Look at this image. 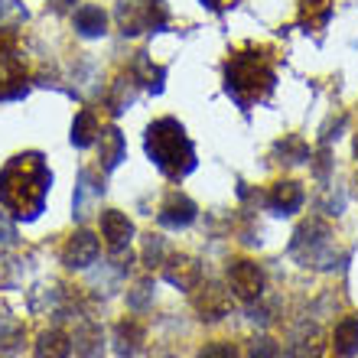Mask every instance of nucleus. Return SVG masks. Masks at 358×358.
<instances>
[{
  "instance_id": "obj_1",
  "label": "nucleus",
  "mask_w": 358,
  "mask_h": 358,
  "mask_svg": "<svg viewBox=\"0 0 358 358\" xmlns=\"http://www.w3.org/2000/svg\"><path fill=\"white\" fill-rule=\"evenodd\" d=\"M52 186V173L43 153H17L0 170V206L13 212L20 222H33L46 208V196Z\"/></svg>"
},
{
  "instance_id": "obj_23",
  "label": "nucleus",
  "mask_w": 358,
  "mask_h": 358,
  "mask_svg": "<svg viewBox=\"0 0 358 358\" xmlns=\"http://www.w3.org/2000/svg\"><path fill=\"white\" fill-rule=\"evenodd\" d=\"M137 98V76H121L114 82V92L108 94V108L111 114H124Z\"/></svg>"
},
{
  "instance_id": "obj_35",
  "label": "nucleus",
  "mask_w": 358,
  "mask_h": 358,
  "mask_svg": "<svg viewBox=\"0 0 358 358\" xmlns=\"http://www.w3.org/2000/svg\"><path fill=\"white\" fill-rule=\"evenodd\" d=\"M153 358H176V355H170V352H160V355H153Z\"/></svg>"
},
{
  "instance_id": "obj_17",
  "label": "nucleus",
  "mask_w": 358,
  "mask_h": 358,
  "mask_svg": "<svg viewBox=\"0 0 358 358\" xmlns=\"http://www.w3.org/2000/svg\"><path fill=\"white\" fill-rule=\"evenodd\" d=\"M104 186L94 179L92 170H82L78 173V186H76V218H85L88 212L94 208V202L101 199Z\"/></svg>"
},
{
  "instance_id": "obj_18",
  "label": "nucleus",
  "mask_w": 358,
  "mask_h": 358,
  "mask_svg": "<svg viewBox=\"0 0 358 358\" xmlns=\"http://www.w3.org/2000/svg\"><path fill=\"white\" fill-rule=\"evenodd\" d=\"M76 33L85 39H98L108 33V17H104L101 7H94V3H85V7L76 10Z\"/></svg>"
},
{
  "instance_id": "obj_13",
  "label": "nucleus",
  "mask_w": 358,
  "mask_h": 358,
  "mask_svg": "<svg viewBox=\"0 0 358 358\" xmlns=\"http://www.w3.org/2000/svg\"><path fill=\"white\" fill-rule=\"evenodd\" d=\"M267 206H271L277 215H293V212L303 206V186L300 182H293V179L273 182L271 196H267Z\"/></svg>"
},
{
  "instance_id": "obj_9",
  "label": "nucleus",
  "mask_w": 358,
  "mask_h": 358,
  "mask_svg": "<svg viewBox=\"0 0 358 358\" xmlns=\"http://www.w3.org/2000/svg\"><path fill=\"white\" fill-rule=\"evenodd\" d=\"M143 339H147V332H143V322L127 316V320L117 322V329H114V352L121 358H131L143 349Z\"/></svg>"
},
{
  "instance_id": "obj_36",
  "label": "nucleus",
  "mask_w": 358,
  "mask_h": 358,
  "mask_svg": "<svg viewBox=\"0 0 358 358\" xmlns=\"http://www.w3.org/2000/svg\"><path fill=\"white\" fill-rule=\"evenodd\" d=\"M355 157H358V134H355Z\"/></svg>"
},
{
  "instance_id": "obj_7",
  "label": "nucleus",
  "mask_w": 358,
  "mask_h": 358,
  "mask_svg": "<svg viewBox=\"0 0 358 358\" xmlns=\"http://www.w3.org/2000/svg\"><path fill=\"white\" fill-rule=\"evenodd\" d=\"M27 69L13 49H0V101L27 94Z\"/></svg>"
},
{
  "instance_id": "obj_25",
  "label": "nucleus",
  "mask_w": 358,
  "mask_h": 358,
  "mask_svg": "<svg viewBox=\"0 0 358 358\" xmlns=\"http://www.w3.org/2000/svg\"><path fill=\"white\" fill-rule=\"evenodd\" d=\"M134 76L141 78V82H143L147 88H150L153 94H160V92H163V76H166V72H163L160 66H150V59H147V52H141V56H137Z\"/></svg>"
},
{
  "instance_id": "obj_28",
  "label": "nucleus",
  "mask_w": 358,
  "mask_h": 358,
  "mask_svg": "<svg viewBox=\"0 0 358 358\" xmlns=\"http://www.w3.org/2000/svg\"><path fill=\"white\" fill-rule=\"evenodd\" d=\"M248 358H280V345H277L273 339H267V336H257V339L251 342Z\"/></svg>"
},
{
  "instance_id": "obj_15",
  "label": "nucleus",
  "mask_w": 358,
  "mask_h": 358,
  "mask_svg": "<svg viewBox=\"0 0 358 358\" xmlns=\"http://www.w3.org/2000/svg\"><path fill=\"white\" fill-rule=\"evenodd\" d=\"M101 235L108 238V245L117 251V248H124L127 241L134 238V225L131 218L124 215V212H117V208H111V212H104L101 215Z\"/></svg>"
},
{
  "instance_id": "obj_27",
  "label": "nucleus",
  "mask_w": 358,
  "mask_h": 358,
  "mask_svg": "<svg viewBox=\"0 0 358 358\" xmlns=\"http://www.w3.org/2000/svg\"><path fill=\"white\" fill-rule=\"evenodd\" d=\"M277 157H283V163H303L310 160V147L300 141V137H283L277 147H273Z\"/></svg>"
},
{
  "instance_id": "obj_4",
  "label": "nucleus",
  "mask_w": 358,
  "mask_h": 358,
  "mask_svg": "<svg viewBox=\"0 0 358 358\" xmlns=\"http://www.w3.org/2000/svg\"><path fill=\"white\" fill-rule=\"evenodd\" d=\"M290 255L300 261L303 267H320V271H329L336 267V238H332V228L320 218H310L296 228L293 235V245H290Z\"/></svg>"
},
{
  "instance_id": "obj_14",
  "label": "nucleus",
  "mask_w": 358,
  "mask_h": 358,
  "mask_svg": "<svg viewBox=\"0 0 358 358\" xmlns=\"http://www.w3.org/2000/svg\"><path fill=\"white\" fill-rule=\"evenodd\" d=\"M322 349H326V339H322V329H320V326L303 322L300 329L293 332V339H290V358H320Z\"/></svg>"
},
{
  "instance_id": "obj_2",
  "label": "nucleus",
  "mask_w": 358,
  "mask_h": 358,
  "mask_svg": "<svg viewBox=\"0 0 358 358\" xmlns=\"http://www.w3.org/2000/svg\"><path fill=\"white\" fill-rule=\"evenodd\" d=\"M143 147H147V157L157 163V170L166 179H173V182L186 179L189 173L196 170V143L189 141L186 127H182L176 117L153 121L150 127H147Z\"/></svg>"
},
{
  "instance_id": "obj_26",
  "label": "nucleus",
  "mask_w": 358,
  "mask_h": 358,
  "mask_svg": "<svg viewBox=\"0 0 358 358\" xmlns=\"http://www.w3.org/2000/svg\"><path fill=\"white\" fill-rule=\"evenodd\" d=\"M27 20V7L20 0H0V29L3 33H13L17 27H23Z\"/></svg>"
},
{
  "instance_id": "obj_16",
  "label": "nucleus",
  "mask_w": 358,
  "mask_h": 358,
  "mask_svg": "<svg viewBox=\"0 0 358 358\" xmlns=\"http://www.w3.org/2000/svg\"><path fill=\"white\" fill-rule=\"evenodd\" d=\"M72 352V339L62 329H46L39 332L33 342V355L36 358H69Z\"/></svg>"
},
{
  "instance_id": "obj_11",
  "label": "nucleus",
  "mask_w": 358,
  "mask_h": 358,
  "mask_svg": "<svg viewBox=\"0 0 358 358\" xmlns=\"http://www.w3.org/2000/svg\"><path fill=\"white\" fill-rule=\"evenodd\" d=\"M98 160H101V170L104 173H111V170H117L121 166V160L127 157V141H124V134L117 131V127H104L101 134H98Z\"/></svg>"
},
{
  "instance_id": "obj_29",
  "label": "nucleus",
  "mask_w": 358,
  "mask_h": 358,
  "mask_svg": "<svg viewBox=\"0 0 358 358\" xmlns=\"http://www.w3.org/2000/svg\"><path fill=\"white\" fill-rule=\"evenodd\" d=\"M150 300H153V283L150 280H141L131 293H127V303H131L134 310H147V303Z\"/></svg>"
},
{
  "instance_id": "obj_8",
  "label": "nucleus",
  "mask_w": 358,
  "mask_h": 358,
  "mask_svg": "<svg viewBox=\"0 0 358 358\" xmlns=\"http://www.w3.org/2000/svg\"><path fill=\"white\" fill-rule=\"evenodd\" d=\"M94 257H98V238L92 231H85V228L76 231L62 248V264L69 271H85L88 264H94Z\"/></svg>"
},
{
  "instance_id": "obj_22",
  "label": "nucleus",
  "mask_w": 358,
  "mask_h": 358,
  "mask_svg": "<svg viewBox=\"0 0 358 358\" xmlns=\"http://www.w3.org/2000/svg\"><path fill=\"white\" fill-rule=\"evenodd\" d=\"M332 345H336V352L345 358L358 355V316H349V320H342L339 326H336Z\"/></svg>"
},
{
  "instance_id": "obj_12",
  "label": "nucleus",
  "mask_w": 358,
  "mask_h": 358,
  "mask_svg": "<svg viewBox=\"0 0 358 358\" xmlns=\"http://www.w3.org/2000/svg\"><path fill=\"white\" fill-rule=\"evenodd\" d=\"M163 277H166L173 287H179V290H192V287L202 280V267H199V261H192V257L179 255V257H170V261H166Z\"/></svg>"
},
{
  "instance_id": "obj_5",
  "label": "nucleus",
  "mask_w": 358,
  "mask_h": 358,
  "mask_svg": "<svg viewBox=\"0 0 358 358\" xmlns=\"http://www.w3.org/2000/svg\"><path fill=\"white\" fill-rule=\"evenodd\" d=\"M114 20L121 27L124 36H141L147 29L166 27V10L160 0H117L114 3Z\"/></svg>"
},
{
  "instance_id": "obj_34",
  "label": "nucleus",
  "mask_w": 358,
  "mask_h": 358,
  "mask_svg": "<svg viewBox=\"0 0 358 358\" xmlns=\"http://www.w3.org/2000/svg\"><path fill=\"white\" fill-rule=\"evenodd\" d=\"M69 3H76V0H52V7H56V10H66Z\"/></svg>"
},
{
  "instance_id": "obj_32",
  "label": "nucleus",
  "mask_w": 358,
  "mask_h": 358,
  "mask_svg": "<svg viewBox=\"0 0 358 358\" xmlns=\"http://www.w3.org/2000/svg\"><path fill=\"white\" fill-rule=\"evenodd\" d=\"M17 241V228H13V222H10L3 212H0V245H13Z\"/></svg>"
},
{
  "instance_id": "obj_24",
  "label": "nucleus",
  "mask_w": 358,
  "mask_h": 358,
  "mask_svg": "<svg viewBox=\"0 0 358 358\" xmlns=\"http://www.w3.org/2000/svg\"><path fill=\"white\" fill-rule=\"evenodd\" d=\"M101 326H94V322H85V326H78L76 329V352L82 358H101Z\"/></svg>"
},
{
  "instance_id": "obj_19",
  "label": "nucleus",
  "mask_w": 358,
  "mask_h": 358,
  "mask_svg": "<svg viewBox=\"0 0 358 358\" xmlns=\"http://www.w3.org/2000/svg\"><path fill=\"white\" fill-rule=\"evenodd\" d=\"M332 20V0H300V27L310 29H326Z\"/></svg>"
},
{
  "instance_id": "obj_30",
  "label": "nucleus",
  "mask_w": 358,
  "mask_h": 358,
  "mask_svg": "<svg viewBox=\"0 0 358 358\" xmlns=\"http://www.w3.org/2000/svg\"><path fill=\"white\" fill-rule=\"evenodd\" d=\"M199 358H238V349L231 342H208L206 349L199 352Z\"/></svg>"
},
{
  "instance_id": "obj_20",
  "label": "nucleus",
  "mask_w": 358,
  "mask_h": 358,
  "mask_svg": "<svg viewBox=\"0 0 358 358\" xmlns=\"http://www.w3.org/2000/svg\"><path fill=\"white\" fill-rule=\"evenodd\" d=\"M196 310L202 313V320H222L228 313V296L222 287H215V283H208L206 290L196 296Z\"/></svg>"
},
{
  "instance_id": "obj_6",
  "label": "nucleus",
  "mask_w": 358,
  "mask_h": 358,
  "mask_svg": "<svg viewBox=\"0 0 358 358\" xmlns=\"http://www.w3.org/2000/svg\"><path fill=\"white\" fill-rule=\"evenodd\" d=\"M228 287H231L235 296L251 303L264 290V271H261L255 261H235V264L228 267Z\"/></svg>"
},
{
  "instance_id": "obj_3",
  "label": "nucleus",
  "mask_w": 358,
  "mask_h": 358,
  "mask_svg": "<svg viewBox=\"0 0 358 358\" xmlns=\"http://www.w3.org/2000/svg\"><path fill=\"white\" fill-rule=\"evenodd\" d=\"M273 69L267 66V56L257 49H245L235 52L225 66V92L238 101V108H251V104L264 101L267 94L273 92Z\"/></svg>"
},
{
  "instance_id": "obj_21",
  "label": "nucleus",
  "mask_w": 358,
  "mask_h": 358,
  "mask_svg": "<svg viewBox=\"0 0 358 358\" xmlns=\"http://www.w3.org/2000/svg\"><path fill=\"white\" fill-rule=\"evenodd\" d=\"M98 134H101V127H98V117H94L92 108H85V111L76 114V121H72V147H92L94 141H98Z\"/></svg>"
},
{
  "instance_id": "obj_33",
  "label": "nucleus",
  "mask_w": 358,
  "mask_h": 358,
  "mask_svg": "<svg viewBox=\"0 0 358 358\" xmlns=\"http://www.w3.org/2000/svg\"><path fill=\"white\" fill-rule=\"evenodd\" d=\"M202 7H208V10H215V13H222V10L235 7V0H202Z\"/></svg>"
},
{
  "instance_id": "obj_31",
  "label": "nucleus",
  "mask_w": 358,
  "mask_h": 358,
  "mask_svg": "<svg viewBox=\"0 0 358 358\" xmlns=\"http://www.w3.org/2000/svg\"><path fill=\"white\" fill-rule=\"evenodd\" d=\"M143 255H147V264H160V257H163V241L157 235H150L147 238V251H143Z\"/></svg>"
},
{
  "instance_id": "obj_10",
  "label": "nucleus",
  "mask_w": 358,
  "mask_h": 358,
  "mask_svg": "<svg viewBox=\"0 0 358 358\" xmlns=\"http://www.w3.org/2000/svg\"><path fill=\"white\" fill-rule=\"evenodd\" d=\"M196 215H199L196 202H192V199H186V196H179V192H173V196L163 202V208H160V225H166V228H186V225H192V222H196Z\"/></svg>"
}]
</instances>
